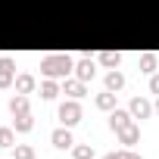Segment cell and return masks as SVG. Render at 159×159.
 <instances>
[{"instance_id": "cell-17", "label": "cell", "mask_w": 159, "mask_h": 159, "mask_svg": "<svg viewBox=\"0 0 159 159\" xmlns=\"http://www.w3.org/2000/svg\"><path fill=\"white\" fill-rule=\"evenodd\" d=\"M72 156L75 159H94V147L91 143H75L72 147Z\"/></svg>"}, {"instance_id": "cell-19", "label": "cell", "mask_w": 159, "mask_h": 159, "mask_svg": "<svg viewBox=\"0 0 159 159\" xmlns=\"http://www.w3.org/2000/svg\"><path fill=\"white\" fill-rule=\"evenodd\" d=\"M0 147H16V128H0Z\"/></svg>"}, {"instance_id": "cell-11", "label": "cell", "mask_w": 159, "mask_h": 159, "mask_svg": "<svg viewBox=\"0 0 159 159\" xmlns=\"http://www.w3.org/2000/svg\"><path fill=\"white\" fill-rule=\"evenodd\" d=\"M94 75H97V69H94V62H91V59L75 62V78H81V81H91Z\"/></svg>"}, {"instance_id": "cell-5", "label": "cell", "mask_w": 159, "mask_h": 159, "mask_svg": "<svg viewBox=\"0 0 159 159\" xmlns=\"http://www.w3.org/2000/svg\"><path fill=\"white\" fill-rule=\"evenodd\" d=\"M131 122H134V116H131L128 109H119V106H116V109L109 112V128H112V131H119V128H125V125H131Z\"/></svg>"}, {"instance_id": "cell-20", "label": "cell", "mask_w": 159, "mask_h": 159, "mask_svg": "<svg viewBox=\"0 0 159 159\" xmlns=\"http://www.w3.org/2000/svg\"><path fill=\"white\" fill-rule=\"evenodd\" d=\"M13 159H34V147L31 143H16V156Z\"/></svg>"}, {"instance_id": "cell-23", "label": "cell", "mask_w": 159, "mask_h": 159, "mask_svg": "<svg viewBox=\"0 0 159 159\" xmlns=\"http://www.w3.org/2000/svg\"><path fill=\"white\" fill-rule=\"evenodd\" d=\"M103 159H122V150H119V153H106Z\"/></svg>"}, {"instance_id": "cell-4", "label": "cell", "mask_w": 159, "mask_h": 159, "mask_svg": "<svg viewBox=\"0 0 159 159\" xmlns=\"http://www.w3.org/2000/svg\"><path fill=\"white\" fill-rule=\"evenodd\" d=\"M128 112H131L134 119H147V116H153V103L143 100V97H134L131 106H128Z\"/></svg>"}, {"instance_id": "cell-14", "label": "cell", "mask_w": 159, "mask_h": 159, "mask_svg": "<svg viewBox=\"0 0 159 159\" xmlns=\"http://www.w3.org/2000/svg\"><path fill=\"white\" fill-rule=\"evenodd\" d=\"M59 94V84H56V78H47V81H41V97L44 100H53Z\"/></svg>"}, {"instance_id": "cell-2", "label": "cell", "mask_w": 159, "mask_h": 159, "mask_svg": "<svg viewBox=\"0 0 159 159\" xmlns=\"http://www.w3.org/2000/svg\"><path fill=\"white\" fill-rule=\"evenodd\" d=\"M59 122L66 125V128H72V125H78V122H81V103H78V100H66V103H59Z\"/></svg>"}, {"instance_id": "cell-12", "label": "cell", "mask_w": 159, "mask_h": 159, "mask_svg": "<svg viewBox=\"0 0 159 159\" xmlns=\"http://www.w3.org/2000/svg\"><path fill=\"white\" fill-rule=\"evenodd\" d=\"M10 112H13V116L28 112V94H16V97H10Z\"/></svg>"}, {"instance_id": "cell-13", "label": "cell", "mask_w": 159, "mask_h": 159, "mask_svg": "<svg viewBox=\"0 0 159 159\" xmlns=\"http://www.w3.org/2000/svg\"><path fill=\"white\" fill-rule=\"evenodd\" d=\"M125 88V75L119 72V69H112L109 75H106V91H122Z\"/></svg>"}, {"instance_id": "cell-3", "label": "cell", "mask_w": 159, "mask_h": 159, "mask_svg": "<svg viewBox=\"0 0 159 159\" xmlns=\"http://www.w3.org/2000/svg\"><path fill=\"white\" fill-rule=\"evenodd\" d=\"M16 81V66L10 56H0V88H10Z\"/></svg>"}, {"instance_id": "cell-15", "label": "cell", "mask_w": 159, "mask_h": 159, "mask_svg": "<svg viewBox=\"0 0 159 159\" xmlns=\"http://www.w3.org/2000/svg\"><path fill=\"white\" fill-rule=\"evenodd\" d=\"M97 59H100V62H103L106 69H116V66L122 62V53H116V50H103V53H100Z\"/></svg>"}, {"instance_id": "cell-1", "label": "cell", "mask_w": 159, "mask_h": 159, "mask_svg": "<svg viewBox=\"0 0 159 159\" xmlns=\"http://www.w3.org/2000/svg\"><path fill=\"white\" fill-rule=\"evenodd\" d=\"M41 72L47 78H69V72H75V59L69 53H47L41 59Z\"/></svg>"}, {"instance_id": "cell-24", "label": "cell", "mask_w": 159, "mask_h": 159, "mask_svg": "<svg viewBox=\"0 0 159 159\" xmlns=\"http://www.w3.org/2000/svg\"><path fill=\"white\" fill-rule=\"evenodd\" d=\"M153 112H156V116H159V97H156V106H153Z\"/></svg>"}, {"instance_id": "cell-8", "label": "cell", "mask_w": 159, "mask_h": 159, "mask_svg": "<svg viewBox=\"0 0 159 159\" xmlns=\"http://www.w3.org/2000/svg\"><path fill=\"white\" fill-rule=\"evenodd\" d=\"M72 100H81L84 94H88V88H84V81H81V78H66V88H62Z\"/></svg>"}, {"instance_id": "cell-6", "label": "cell", "mask_w": 159, "mask_h": 159, "mask_svg": "<svg viewBox=\"0 0 159 159\" xmlns=\"http://www.w3.org/2000/svg\"><path fill=\"white\" fill-rule=\"evenodd\" d=\"M50 140H53V147H56V150H69V147L75 143V137H72V131H69L66 125H62V128H56V131L50 134Z\"/></svg>"}, {"instance_id": "cell-10", "label": "cell", "mask_w": 159, "mask_h": 159, "mask_svg": "<svg viewBox=\"0 0 159 159\" xmlns=\"http://www.w3.org/2000/svg\"><path fill=\"white\" fill-rule=\"evenodd\" d=\"M94 106L103 109V112H112V109H116V91H103V94H97Z\"/></svg>"}, {"instance_id": "cell-22", "label": "cell", "mask_w": 159, "mask_h": 159, "mask_svg": "<svg viewBox=\"0 0 159 159\" xmlns=\"http://www.w3.org/2000/svg\"><path fill=\"white\" fill-rule=\"evenodd\" d=\"M122 159H143V156H137V153H131V150L125 147V150H122Z\"/></svg>"}, {"instance_id": "cell-7", "label": "cell", "mask_w": 159, "mask_h": 159, "mask_svg": "<svg viewBox=\"0 0 159 159\" xmlns=\"http://www.w3.org/2000/svg\"><path fill=\"white\" fill-rule=\"evenodd\" d=\"M116 134H119V143H125V147H131V143H137V140H140V128H137L134 122H131V125H125V128H119Z\"/></svg>"}, {"instance_id": "cell-21", "label": "cell", "mask_w": 159, "mask_h": 159, "mask_svg": "<svg viewBox=\"0 0 159 159\" xmlns=\"http://www.w3.org/2000/svg\"><path fill=\"white\" fill-rule=\"evenodd\" d=\"M150 91H153V94H156V97H159V72H156V75H153V78H150Z\"/></svg>"}, {"instance_id": "cell-9", "label": "cell", "mask_w": 159, "mask_h": 159, "mask_svg": "<svg viewBox=\"0 0 159 159\" xmlns=\"http://www.w3.org/2000/svg\"><path fill=\"white\" fill-rule=\"evenodd\" d=\"M16 94H31L34 88H38V81H34V75H28V72H22V75H16Z\"/></svg>"}, {"instance_id": "cell-18", "label": "cell", "mask_w": 159, "mask_h": 159, "mask_svg": "<svg viewBox=\"0 0 159 159\" xmlns=\"http://www.w3.org/2000/svg\"><path fill=\"white\" fill-rule=\"evenodd\" d=\"M140 72H147V75L156 72V53H140Z\"/></svg>"}, {"instance_id": "cell-16", "label": "cell", "mask_w": 159, "mask_h": 159, "mask_svg": "<svg viewBox=\"0 0 159 159\" xmlns=\"http://www.w3.org/2000/svg\"><path fill=\"white\" fill-rule=\"evenodd\" d=\"M13 128H16V131H31V128H34V119H31V112H22V116H16V119H13Z\"/></svg>"}]
</instances>
